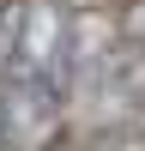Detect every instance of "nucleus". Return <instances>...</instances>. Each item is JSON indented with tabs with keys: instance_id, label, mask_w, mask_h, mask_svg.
Returning <instances> with one entry per match:
<instances>
[{
	"instance_id": "2",
	"label": "nucleus",
	"mask_w": 145,
	"mask_h": 151,
	"mask_svg": "<svg viewBox=\"0 0 145 151\" xmlns=\"http://www.w3.org/2000/svg\"><path fill=\"white\" fill-rule=\"evenodd\" d=\"M0 139H6V97H0Z\"/></svg>"
},
{
	"instance_id": "1",
	"label": "nucleus",
	"mask_w": 145,
	"mask_h": 151,
	"mask_svg": "<svg viewBox=\"0 0 145 151\" xmlns=\"http://www.w3.org/2000/svg\"><path fill=\"white\" fill-rule=\"evenodd\" d=\"M115 36L127 48H145V0H127L121 6V24H115Z\"/></svg>"
}]
</instances>
